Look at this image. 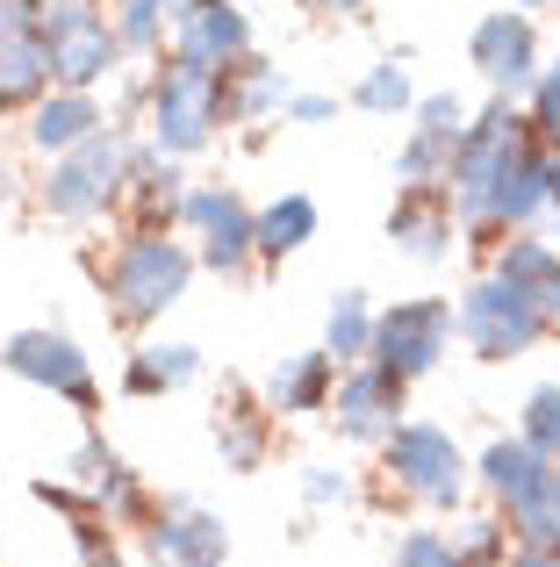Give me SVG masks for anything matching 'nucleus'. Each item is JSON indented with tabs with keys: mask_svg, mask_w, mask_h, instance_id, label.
<instances>
[{
	"mask_svg": "<svg viewBox=\"0 0 560 567\" xmlns=\"http://www.w3.org/2000/svg\"><path fill=\"white\" fill-rule=\"evenodd\" d=\"M209 439H216V453H224V467L252 474L259 460H267V439H273L267 395L252 402L245 388H224V395H216V410H209Z\"/></svg>",
	"mask_w": 560,
	"mask_h": 567,
	"instance_id": "412c9836",
	"label": "nucleus"
},
{
	"mask_svg": "<svg viewBox=\"0 0 560 567\" xmlns=\"http://www.w3.org/2000/svg\"><path fill=\"white\" fill-rule=\"evenodd\" d=\"M317 223H323V208L309 202V194H280V202L259 208V259L280 266V259H294V251L317 237Z\"/></svg>",
	"mask_w": 560,
	"mask_h": 567,
	"instance_id": "393cba45",
	"label": "nucleus"
},
{
	"mask_svg": "<svg viewBox=\"0 0 560 567\" xmlns=\"http://www.w3.org/2000/svg\"><path fill=\"white\" fill-rule=\"evenodd\" d=\"M403 395H409V381H395L388 367H374V360L338 367V388H331V424H338V439L381 445L395 424H403Z\"/></svg>",
	"mask_w": 560,
	"mask_h": 567,
	"instance_id": "9b49d317",
	"label": "nucleus"
},
{
	"mask_svg": "<svg viewBox=\"0 0 560 567\" xmlns=\"http://www.w3.org/2000/svg\"><path fill=\"white\" fill-rule=\"evenodd\" d=\"M288 72L273 65V58L245 51L238 65H224V130H252V123H273V115H288Z\"/></svg>",
	"mask_w": 560,
	"mask_h": 567,
	"instance_id": "a211bd4d",
	"label": "nucleus"
},
{
	"mask_svg": "<svg viewBox=\"0 0 560 567\" xmlns=\"http://www.w3.org/2000/svg\"><path fill=\"white\" fill-rule=\"evenodd\" d=\"M381 467H388V482L403 488L409 503H424V511H460L467 482H475L467 453L453 445V431L417 424V416H403V424L381 439Z\"/></svg>",
	"mask_w": 560,
	"mask_h": 567,
	"instance_id": "39448f33",
	"label": "nucleus"
},
{
	"mask_svg": "<svg viewBox=\"0 0 560 567\" xmlns=\"http://www.w3.org/2000/svg\"><path fill=\"white\" fill-rule=\"evenodd\" d=\"M467 65L481 72V86L504 101H525V86L539 80L547 51H539V14L532 8H489L467 29Z\"/></svg>",
	"mask_w": 560,
	"mask_h": 567,
	"instance_id": "9d476101",
	"label": "nucleus"
},
{
	"mask_svg": "<svg viewBox=\"0 0 560 567\" xmlns=\"http://www.w3.org/2000/svg\"><path fill=\"white\" fill-rule=\"evenodd\" d=\"M180 230L195 237V259L224 280H238L245 266L259 259V208L245 202L238 187H187Z\"/></svg>",
	"mask_w": 560,
	"mask_h": 567,
	"instance_id": "6e6552de",
	"label": "nucleus"
},
{
	"mask_svg": "<svg viewBox=\"0 0 560 567\" xmlns=\"http://www.w3.org/2000/svg\"><path fill=\"white\" fill-rule=\"evenodd\" d=\"M352 109H366V115H409L417 109V86H409V51H388V58H374V65L352 80Z\"/></svg>",
	"mask_w": 560,
	"mask_h": 567,
	"instance_id": "a878e982",
	"label": "nucleus"
},
{
	"mask_svg": "<svg viewBox=\"0 0 560 567\" xmlns=\"http://www.w3.org/2000/svg\"><path fill=\"white\" fill-rule=\"evenodd\" d=\"M201 381V352L195 346H180V338H166V346H137L123 360V388L137 402H152V395H180V388H195Z\"/></svg>",
	"mask_w": 560,
	"mask_h": 567,
	"instance_id": "5701e85b",
	"label": "nucleus"
},
{
	"mask_svg": "<svg viewBox=\"0 0 560 567\" xmlns=\"http://www.w3.org/2000/svg\"><path fill=\"white\" fill-rule=\"evenodd\" d=\"M123 202L137 208V230H173V223H180V202H187L180 158H166L158 144H137V152H129V187H123Z\"/></svg>",
	"mask_w": 560,
	"mask_h": 567,
	"instance_id": "aec40b11",
	"label": "nucleus"
},
{
	"mask_svg": "<svg viewBox=\"0 0 560 567\" xmlns=\"http://www.w3.org/2000/svg\"><path fill=\"white\" fill-rule=\"evenodd\" d=\"M144 546H152L158 567H224L230 532H224V517L201 511L195 496H166L144 517Z\"/></svg>",
	"mask_w": 560,
	"mask_h": 567,
	"instance_id": "ddd939ff",
	"label": "nucleus"
},
{
	"mask_svg": "<svg viewBox=\"0 0 560 567\" xmlns=\"http://www.w3.org/2000/svg\"><path fill=\"white\" fill-rule=\"evenodd\" d=\"M43 94H51L43 0H0V115H29Z\"/></svg>",
	"mask_w": 560,
	"mask_h": 567,
	"instance_id": "f8f14e48",
	"label": "nucleus"
},
{
	"mask_svg": "<svg viewBox=\"0 0 560 567\" xmlns=\"http://www.w3.org/2000/svg\"><path fill=\"white\" fill-rule=\"evenodd\" d=\"M0 367H8L14 381L43 388V395L72 402L80 416H94V410H101V381H94V360L80 352V338L51 331V323H37V331H14L8 346H0Z\"/></svg>",
	"mask_w": 560,
	"mask_h": 567,
	"instance_id": "1a4fd4ad",
	"label": "nucleus"
},
{
	"mask_svg": "<svg viewBox=\"0 0 560 567\" xmlns=\"http://www.w3.org/2000/svg\"><path fill=\"white\" fill-rule=\"evenodd\" d=\"M467 115H475V109H467V101H460V94L446 86V94H417V109H409V123H417V130H432V137H453V144H460Z\"/></svg>",
	"mask_w": 560,
	"mask_h": 567,
	"instance_id": "72a5a7b5",
	"label": "nucleus"
},
{
	"mask_svg": "<svg viewBox=\"0 0 560 567\" xmlns=\"http://www.w3.org/2000/svg\"><path fill=\"white\" fill-rule=\"evenodd\" d=\"M525 123H532V137L560 152V58L553 65H539V80L525 86Z\"/></svg>",
	"mask_w": 560,
	"mask_h": 567,
	"instance_id": "2f4dec72",
	"label": "nucleus"
},
{
	"mask_svg": "<svg viewBox=\"0 0 560 567\" xmlns=\"http://www.w3.org/2000/svg\"><path fill=\"white\" fill-rule=\"evenodd\" d=\"M144 123H152V144L166 158H195L216 144L224 130V72L187 65V58L158 51L152 86H144Z\"/></svg>",
	"mask_w": 560,
	"mask_h": 567,
	"instance_id": "f03ea898",
	"label": "nucleus"
},
{
	"mask_svg": "<svg viewBox=\"0 0 560 567\" xmlns=\"http://www.w3.org/2000/svg\"><path fill=\"white\" fill-rule=\"evenodd\" d=\"M518 439H525V445H539L547 460H560V381H547V388H532V395H525V410H518Z\"/></svg>",
	"mask_w": 560,
	"mask_h": 567,
	"instance_id": "7c9ffc66",
	"label": "nucleus"
},
{
	"mask_svg": "<svg viewBox=\"0 0 560 567\" xmlns=\"http://www.w3.org/2000/svg\"><path fill=\"white\" fill-rule=\"evenodd\" d=\"M166 51L187 58V65L224 72V65H238V58L252 51V14H245V0H180Z\"/></svg>",
	"mask_w": 560,
	"mask_h": 567,
	"instance_id": "4468645a",
	"label": "nucleus"
},
{
	"mask_svg": "<svg viewBox=\"0 0 560 567\" xmlns=\"http://www.w3.org/2000/svg\"><path fill=\"white\" fill-rule=\"evenodd\" d=\"M504 539H510V525H504V517H467V525L453 532V554H460L467 567H496Z\"/></svg>",
	"mask_w": 560,
	"mask_h": 567,
	"instance_id": "473e14b6",
	"label": "nucleus"
},
{
	"mask_svg": "<svg viewBox=\"0 0 560 567\" xmlns=\"http://www.w3.org/2000/svg\"><path fill=\"white\" fill-rule=\"evenodd\" d=\"M195 274H201L195 245H180V237H166V230H129L123 245L108 251V266H101L108 317L123 323V331H152V323L195 288Z\"/></svg>",
	"mask_w": 560,
	"mask_h": 567,
	"instance_id": "f257e3e1",
	"label": "nucleus"
},
{
	"mask_svg": "<svg viewBox=\"0 0 560 567\" xmlns=\"http://www.w3.org/2000/svg\"><path fill=\"white\" fill-rule=\"evenodd\" d=\"M366 346H374V302L360 288H345L331 302V317H323V352L338 367H352V360H366Z\"/></svg>",
	"mask_w": 560,
	"mask_h": 567,
	"instance_id": "c85d7f7f",
	"label": "nucleus"
},
{
	"mask_svg": "<svg viewBox=\"0 0 560 567\" xmlns=\"http://www.w3.org/2000/svg\"><path fill=\"white\" fill-rule=\"evenodd\" d=\"M504 8H553V0H504Z\"/></svg>",
	"mask_w": 560,
	"mask_h": 567,
	"instance_id": "a19ab883",
	"label": "nucleus"
},
{
	"mask_svg": "<svg viewBox=\"0 0 560 567\" xmlns=\"http://www.w3.org/2000/svg\"><path fill=\"white\" fill-rule=\"evenodd\" d=\"M547 216H553V223H560V152H553V158H547Z\"/></svg>",
	"mask_w": 560,
	"mask_h": 567,
	"instance_id": "4c0bfd02",
	"label": "nucleus"
},
{
	"mask_svg": "<svg viewBox=\"0 0 560 567\" xmlns=\"http://www.w3.org/2000/svg\"><path fill=\"white\" fill-rule=\"evenodd\" d=\"M72 482H80L86 496L108 511V525H144V517H152L144 482L123 467V453H115V445H101V439H86L80 453H72Z\"/></svg>",
	"mask_w": 560,
	"mask_h": 567,
	"instance_id": "f3484780",
	"label": "nucleus"
},
{
	"mask_svg": "<svg viewBox=\"0 0 560 567\" xmlns=\"http://www.w3.org/2000/svg\"><path fill=\"white\" fill-rule=\"evenodd\" d=\"M510 567H560V554H539V546H525V554L510 560Z\"/></svg>",
	"mask_w": 560,
	"mask_h": 567,
	"instance_id": "58836bf2",
	"label": "nucleus"
},
{
	"mask_svg": "<svg viewBox=\"0 0 560 567\" xmlns=\"http://www.w3.org/2000/svg\"><path fill=\"white\" fill-rule=\"evenodd\" d=\"M338 101L331 94H288V123H331Z\"/></svg>",
	"mask_w": 560,
	"mask_h": 567,
	"instance_id": "e433bc0d",
	"label": "nucleus"
},
{
	"mask_svg": "<svg viewBox=\"0 0 560 567\" xmlns=\"http://www.w3.org/2000/svg\"><path fill=\"white\" fill-rule=\"evenodd\" d=\"M331 388H338V360L331 352H288V360L267 374V410L273 416H317L331 410Z\"/></svg>",
	"mask_w": 560,
	"mask_h": 567,
	"instance_id": "4be33fe9",
	"label": "nucleus"
},
{
	"mask_svg": "<svg viewBox=\"0 0 560 567\" xmlns=\"http://www.w3.org/2000/svg\"><path fill=\"white\" fill-rule=\"evenodd\" d=\"M453 230H460V208H453L446 187H395L388 208V245L417 266H438L453 251Z\"/></svg>",
	"mask_w": 560,
	"mask_h": 567,
	"instance_id": "2eb2a0df",
	"label": "nucleus"
},
{
	"mask_svg": "<svg viewBox=\"0 0 560 567\" xmlns=\"http://www.w3.org/2000/svg\"><path fill=\"white\" fill-rule=\"evenodd\" d=\"M43 65H51V86L101 94L129 65L108 0H43Z\"/></svg>",
	"mask_w": 560,
	"mask_h": 567,
	"instance_id": "7ed1b4c3",
	"label": "nucleus"
},
{
	"mask_svg": "<svg viewBox=\"0 0 560 567\" xmlns=\"http://www.w3.org/2000/svg\"><path fill=\"white\" fill-rule=\"evenodd\" d=\"M453 338H460V323H453L446 295H409V302H395V309H374V346H366V360L388 367L395 381H424L453 352Z\"/></svg>",
	"mask_w": 560,
	"mask_h": 567,
	"instance_id": "423d86ee",
	"label": "nucleus"
},
{
	"mask_svg": "<svg viewBox=\"0 0 560 567\" xmlns=\"http://www.w3.org/2000/svg\"><path fill=\"white\" fill-rule=\"evenodd\" d=\"M504 517H510V539H518V546L560 554V460L547 467V482H539L532 496L518 503V511H504Z\"/></svg>",
	"mask_w": 560,
	"mask_h": 567,
	"instance_id": "cd10ccee",
	"label": "nucleus"
},
{
	"mask_svg": "<svg viewBox=\"0 0 560 567\" xmlns=\"http://www.w3.org/2000/svg\"><path fill=\"white\" fill-rule=\"evenodd\" d=\"M553 14H560V0H553Z\"/></svg>",
	"mask_w": 560,
	"mask_h": 567,
	"instance_id": "79ce46f5",
	"label": "nucleus"
},
{
	"mask_svg": "<svg viewBox=\"0 0 560 567\" xmlns=\"http://www.w3.org/2000/svg\"><path fill=\"white\" fill-rule=\"evenodd\" d=\"M331 14H366V0H323Z\"/></svg>",
	"mask_w": 560,
	"mask_h": 567,
	"instance_id": "ea45409f",
	"label": "nucleus"
},
{
	"mask_svg": "<svg viewBox=\"0 0 560 567\" xmlns=\"http://www.w3.org/2000/svg\"><path fill=\"white\" fill-rule=\"evenodd\" d=\"M129 152H137V144L123 137V123H108V130H94L86 144L58 152L51 173H43V208H51L58 223H101L108 208H123Z\"/></svg>",
	"mask_w": 560,
	"mask_h": 567,
	"instance_id": "20e7f679",
	"label": "nucleus"
},
{
	"mask_svg": "<svg viewBox=\"0 0 560 567\" xmlns=\"http://www.w3.org/2000/svg\"><path fill=\"white\" fill-rule=\"evenodd\" d=\"M302 503H309V511L345 503V474H338V467H302Z\"/></svg>",
	"mask_w": 560,
	"mask_h": 567,
	"instance_id": "c9c22d12",
	"label": "nucleus"
},
{
	"mask_svg": "<svg viewBox=\"0 0 560 567\" xmlns=\"http://www.w3.org/2000/svg\"><path fill=\"white\" fill-rule=\"evenodd\" d=\"M115 14V37H123L129 58H158L173 37V14H180V0H108Z\"/></svg>",
	"mask_w": 560,
	"mask_h": 567,
	"instance_id": "bb28decb",
	"label": "nucleus"
},
{
	"mask_svg": "<svg viewBox=\"0 0 560 567\" xmlns=\"http://www.w3.org/2000/svg\"><path fill=\"white\" fill-rule=\"evenodd\" d=\"M453 323H460V346L475 352V360H525V352L539 346V338H553L547 323H539V309L525 302L510 280H496V274H481L475 288L453 302Z\"/></svg>",
	"mask_w": 560,
	"mask_h": 567,
	"instance_id": "0eeeda50",
	"label": "nucleus"
},
{
	"mask_svg": "<svg viewBox=\"0 0 560 567\" xmlns=\"http://www.w3.org/2000/svg\"><path fill=\"white\" fill-rule=\"evenodd\" d=\"M395 567H467V560L453 554L446 532H409V539L395 546Z\"/></svg>",
	"mask_w": 560,
	"mask_h": 567,
	"instance_id": "f704fd0d",
	"label": "nucleus"
},
{
	"mask_svg": "<svg viewBox=\"0 0 560 567\" xmlns=\"http://www.w3.org/2000/svg\"><path fill=\"white\" fill-rule=\"evenodd\" d=\"M547 467H553V460L539 453V445H525V439H496L489 453L475 460V482L489 488V496L504 503V511H518V503L532 496L539 482H547Z\"/></svg>",
	"mask_w": 560,
	"mask_h": 567,
	"instance_id": "b1692460",
	"label": "nucleus"
},
{
	"mask_svg": "<svg viewBox=\"0 0 560 567\" xmlns=\"http://www.w3.org/2000/svg\"><path fill=\"white\" fill-rule=\"evenodd\" d=\"M446 173H453V137H432V130L409 123L403 152H395V181L403 187H446Z\"/></svg>",
	"mask_w": 560,
	"mask_h": 567,
	"instance_id": "c756f323",
	"label": "nucleus"
},
{
	"mask_svg": "<svg viewBox=\"0 0 560 567\" xmlns=\"http://www.w3.org/2000/svg\"><path fill=\"white\" fill-rule=\"evenodd\" d=\"M489 274L510 280V288L539 309L547 331H560V245H547V237H532V230H510L504 245H496Z\"/></svg>",
	"mask_w": 560,
	"mask_h": 567,
	"instance_id": "dca6fc26",
	"label": "nucleus"
},
{
	"mask_svg": "<svg viewBox=\"0 0 560 567\" xmlns=\"http://www.w3.org/2000/svg\"><path fill=\"white\" fill-rule=\"evenodd\" d=\"M94 130H108V109H101V94L51 86V94L29 109V152H37V158H58V152H72V144H86Z\"/></svg>",
	"mask_w": 560,
	"mask_h": 567,
	"instance_id": "6ab92c4d",
	"label": "nucleus"
}]
</instances>
